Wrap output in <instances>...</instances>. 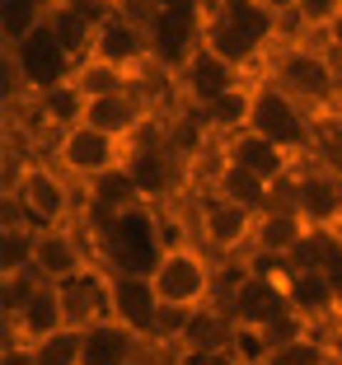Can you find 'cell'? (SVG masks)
I'll list each match as a JSON object with an SVG mask.
<instances>
[{
	"label": "cell",
	"mask_w": 342,
	"mask_h": 365,
	"mask_svg": "<svg viewBox=\"0 0 342 365\" xmlns=\"http://www.w3.org/2000/svg\"><path fill=\"white\" fill-rule=\"evenodd\" d=\"M291 98L310 108L314 118H328L333 103L342 98V61L319 43V38H305V33H286L268 56V71Z\"/></svg>",
	"instance_id": "1"
},
{
	"label": "cell",
	"mask_w": 342,
	"mask_h": 365,
	"mask_svg": "<svg viewBox=\"0 0 342 365\" xmlns=\"http://www.w3.org/2000/svg\"><path fill=\"white\" fill-rule=\"evenodd\" d=\"M150 286L164 309H211V304H221V262L197 239H169L155 272H150Z\"/></svg>",
	"instance_id": "2"
},
{
	"label": "cell",
	"mask_w": 342,
	"mask_h": 365,
	"mask_svg": "<svg viewBox=\"0 0 342 365\" xmlns=\"http://www.w3.org/2000/svg\"><path fill=\"white\" fill-rule=\"evenodd\" d=\"M248 131H258L263 140L281 145V150L296 155V160H310L314 140H319V118H314L300 98H291L272 76H258L253 80V118H248Z\"/></svg>",
	"instance_id": "3"
},
{
	"label": "cell",
	"mask_w": 342,
	"mask_h": 365,
	"mask_svg": "<svg viewBox=\"0 0 342 365\" xmlns=\"http://www.w3.org/2000/svg\"><path fill=\"white\" fill-rule=\"evenodd\" d=\"M14 197H19L24 215H29L33 230H52V225H80L85 220V206H80V187L56 169L47 155L24 164L19 182H14Z\"/></svg>",
	"instance_id": "4"
},
{
	"label": "cell",
	"mask_w": 342,
	"mask_h": 365,
	"mask_svg": "<svg viewBox=\"0 0 342 365\" xmlns=\"http://www.w3.org/2000/svg\"><path fill=\"white\" fill-rule=\"evenodd\" d=\"M122 169L131 173L136 192L146 197L150 206H160V211H164V202H169V197L183 192V178H188L183 155L169 145V131H160L155 122H150V127L127 145V164H122Z\"/></svg>",
	"instance_id": "5"
},
{
	"label": "cell",
	"mask_w": 342,
	"mask_h": 365,
	"mask_svg": "<svg viewBox=\"0 0 342 365\" xmlns=\"http://www.w3.org/2000/svg\"><path fill=\"white\" fill-rule=\"evenodd\" d=\"M47 160H52L75 187H85V182H94L99 173L127 164V140L108 136V131H94V127H85V122H75V127L56 131V136L47 140Z\"/></svg>",
	"instance_id": "6"
},
{
	"label": "cell",
	"mask_w": 342,
	"mask_h": 365,
	"mask_svg": "<svg viewBox=\"0 0 342 365\" xmlns=\"http://www.w3.org/2000/svg\"><path fill=\"white\" fill-rule=\"evenodd\" d=\"M253 230L258 215L244 211L235 202H221V197L206 192L193 211V239L211 253L216 262H235V258H253Z\"/></svg>",
	"instance_id": "7"
},
{
	"label": "cell",
	"mask_w": 342,
	"mask_h": 365,
	"mask_svg": "<svg viewBox=\"0 0 342 365\" xmlns=\"http://www.w3.org/2000/svg\"><path fill=\"white\" fill-rule=\"evenodd\" d=\"M206 19H211V0H206V5H188V10L150 14V19H146V33H150V66H155V71H169V80H173L183 66H188V56L202 47Z\"/></svg>",
	"instance_id": "8"
},
{
	"label": "cell",
	"mask_w": 342,
	"mask_h": 365,
	"mask_svg": "<svg viewBox=\"0 0 342 365\" xmlns=\"http://www.w3.org/2000/svg\"><path fill=\"white\" fill-rule=\"evenodd\" d=\"M277 202H291L310 230H323V235H338L342 230V178L328 169H319L314 160H305L296 169V178L277 187Z\"/></svg>",
	"instance_id": "9"
},
{
	"label": "cell",
	"mask_w": 342,
	"mask_h": 365,
	"mask_svg": "<svg viewBox=\"0 0 342 365\" xmlns=\"http://www.w3.org/2000/svg\"><path fill=\"white\" fill-rule=\"evenodd\" d=\"M5 61L19 71V85L29 89V94H43V89L66 85L71 71H75V61L66 56V47L56 43L52 33H47V24H38L29 38H19L14 47H5Z\"/></svg>",
	"instance_id": "10"
},
{
	"label": "cell",
	"mask_w": 342,
	"mask_h": 365,
	"mask_svg": "<svg viewBox=\"0 0 342 365\" xmlns=\"http://www.w3.org/2000/svg\"><path fill=\"white\" fill-rule=\"evenodd\" d=\"M248 80H253V76H244L239 66H230L225 56H216L211 47H197V52L188 56V66H183L169 85L183 94V103L193 108V113H202V108H211L216 98H225L230 89L248 85Z\"/></svg>",
	"instance_id": "11"
},
{
	"label": "cell",
	"mask_w": 342,
	"mask_h": 365,
	"mask_svg": "<svg viewBox=\"0 0 342 365\" xmlns=\"http://www.w3.org/2000/svg\"><path fill=\"white\" fill-rule=\"evenodd\" d=\"M108 309L122 328H131L136 337L155 342L160 337V295L150 286V277H127V272H108Z\"/></svg>",
	"instance_id": "12"
},
{
	"label": "cell",
	"mask_w": 342,
	"mask_h": 365,
	"mask_svg": "<svg viewBox=\"0 0 342 365\" xmlns=\"http://www.w3.org/2000/svg\"><path fill=\"white\" fill-rule=\"evenodd\" d=\"M89 56H104V61L122 66V71H146L150 66V33H146V19H131L122 10H108L99 19V33H94V52Z\"/></svg>",
	"instance_id": "13"
},
{
	"label": "cell",
	"mask_w": 342,
	"mask_h": 365,
	"mask_svg": "<svg viewBox=\"0 0 342 365\" xmlns=\"http://www.w3.org/2000/svg\"><path fill=\"white\" fill-rule=\"evenodd\" d=\"M216 150L225 155V160L244 164L248 173H258L263 182H272V187H281V182L296 178V169L305 160H296V155H286L281 145H272V140H263L258 131H239V136H225Z\"/></svg>",
	"instance_id": "14"
},
{
	"label": "cell",
	"mask_w": 342,
	"mask_h": 365,
	"mask_svg": "<svg viewBox=\"0 0 342 365\" xmlns=\"http://www.w3.org/2000/svg\"><path fill=\"white\" fill-rule=\"evenodd\" d=\"M206 192L221 197V202L244 206V211H253V215H263V211L277 206V187H272V182H263L258 173H248L244 164L225 160L216 145H211V182H206Z\"/></svg>",
	"instance_id": "15"
},
{
	"label": "cell",
	"mask_w": 342,
	"mask_h": 365,
	"mask_svg": "<svg viewBox=\"0 0 342 365\" xmlns=\"http://www.w3.org/2000/svg\"><path fill=\"white\" fill-rule=\"evenodd\" d=\"M305 235H310L305 215H300L291 202H277L272 211L258 215V230H253V262H277V267H286L291 253L305 244Z\"/></svg>",
	"instance_id": "16"
},
{
	"label": "cell",
	"mask_w": 342,
	"mask_h": 365,
	"mask_svg": "<svg viewBox=\"0 0 342 365\" xmlns=\"http://www.w3.org/2000/svg\"><path fill=\"white\" fill-rule=\"evenodd\" d=\"M66 328V300H61V286H38L33 290V300L29 309L19 314L14 323H5V342L10 346H33V342H43V337L61 333Z\"/></svg>",
	"instance_id": "17"
},
{
	"label": "cell",
	"mask_w": 342,
	"mask_h": 365,
	"mask_svg": "<svg viewBox=\"0 0 342 365\" xmlns=\"http://www.w3.org/2000/svg\"><path fill=\"white\" fill-rule=\"evenodd\" d=\"M80 202H85V220H94V225H104V220H113V215L122 211H136V206H150L146 197L136 192V182H131L127 169H108L99 173L94 182H85L80 187ZM80 220V225H85Z\"/></svg>",
	"instance_id": "18"
},
{
	"label": "cell",
	"mask_w": 342,
	"mask_h": 365,
	"mask_svg": "<svg viewBox=\"0 0 342 365\" xmlns=\"http://www.w3.org/2000/svg\"><path fill=\"white\" fill-rule=\"evenodd\" d=\"M146 351H150L146 337L122 328L118 319H104L94 328H85V361L80 365H141Z\"/></svg>",
	"instance_id": "19"
},
{
	"label": "cell",
	"mask_w": 342,
	"mask_h": 365,
	"mask_svg": "<svg viewBox=\"0 0 342 365\" xmlns=\"http://www.w3.org/2000/svg\"><path fill=\"white\" fill-rule=\"evenodd\" d=\"M286 300H291V309H296L300 319H310V323L342 314V295L319 277V272H291L286 267Z\"/></svg>",
	"instance_id": "20"
},
{
	"label": "cell",
	"mask_w": 342,
	"mask_h": 365,
	"mask_svg": "<svg viewBox=\"0 0 342 365\" xmlns=\"http://www.w3.org/2000/svg\"><path fill=\"white\" fill-rule=\"evenodd\" d=\"M71 85L85 98H104V94H127V89H136L141 76L136 71H122V66H113V61H104V56H85V61H75Z\"/></svg>",
	"instance_id": "21"
},
{
	"label": "cell",
	"mask_w": 342,
	"mask_h": 365,
	"mask_svg": "<svg viewBox=\"0 0 342 365\" xmlns=\"http://www.w3.org/2000/svg\"><path fill=\"white\" fill-rule=\"evenodd\" d=\"M33 113H38V122H43V131H66L75 127V122L85 118V94L66 80V85L56 89H43V94H33Z\"/></svg>",
	"instance_id": "22"
},
{
	"label": "cell",
	"mask_w": 342,
	"mask_h": 365,
	"mask_svg": "<svg viewBox=\"0 0 342 365\" xmlns=\"http://www.w3.org/2000/svg\"><path fill=\"white\" fill-rule=\"evenodd\" d=\"M263 365H333V342L319 333H300L291 342H277L268 346Z\"/></svg>",
	"instance_id": "23"
},
{
	"label": "cell",
	"mask_w": 342,
	"mask_h": 365,
	"mask_svg": "<svg viewBox=\"0 0 342 365\" xmlns=\"http://www.w3.org/2000/svg\"><path fill=\"white\" fill-rule=\"evenodd\" d=\"M29 356H33V365H80L85 361V328H71V323H66L61 333L33 342Z\"/></svg>",
	"instance_id": "24"
},
{
	"label": "cell",
	"mask_w": 342,
	"mask_h": 365,
	"mask_svg": "<svg viewBox=\"0 0 342 365\" xmlns=\"http://www.w3.org/2000/svg\"><path fill=\"white\" fill-rule=\"evenodd\" d=\"M33 267V225L0 230V277H24Z\"/></svg>",
	"instance_id": "25"
},
{
	"label": "cell",
	"mask_w": 342,
	"mask_h": 365,
	"mask_svg": "<svg viewBox=\"0 0 342 365\" xmlns=\"http://www.w3.org/2000/svg\"><path fill=\"white\" fill-rule=\"evenodd\" d=\"M43 286V281L33 277V272H24V277H0V314H5V323H14L24 309H29L33 290Z\"/></svg>",
	"instance_id": "26"
},
{
	"label": "cell",
	"mask_w": 342,
	"mask_h": 365,
	"mask_svg": "<svg viewBox=\"0 0 342 365\" xmlns=\"http://www.w3.org/2000/svg\"><path fill=\"white\" fill-rule=\"evenodd\" d=\"M338 10H342V0H300V10H296V29H291V33L319 38V33L328 29L333 19H338Z\"/></svg>",
	"instance_id": "27"
},
{
	"label": "cell",
	"mask_w": 342,
	"mask_h": 365,
	"mask_svg": "<svg viewBox=\"0 0 342 365\" xmlns=\"http://www.w3.org/2000/svg\"><path fill=\"white\" fill-rule=\"evenodd\" d=\"M178 365H244L235 346H221V351H206V356H183Z\"/></svg>",
	"instance_id": "28"
},
{
	"label": "cell",
	"mask_w": 342,
	"mask_h": 365,
	"mask_svg": "<svg viewBox=\"0 0 342 365\" xmlns=\"http://www.w3.org/2000/svg\"><path fill=\"white\" fill-rule=\"evenodd\" d=\"M319 43H323V47H328V52H333V56L342 61V10H338V19H333L328 29L319 33Z\"/></svg>",
	"instance_id": "29"
},
{
	"label": "cell",
	"mask_w": 342,
	"mask_h": 365,
	"mask_svg": "<svg viewBox=\"0 0 342 365\" xmlns=\"http://www.w3.org/2000/svg\"><path fill=\"white\" fill-rule=\"evenodd\" d=\"M146 5V19L150 14H164V10H188V5H206V0H141Z\"/></svg>",
	"instance_id": "30"
},
{
	"label": "cell",
	"mask_w": 342,
	"mask_h": 365,
	"mask_svg": "<svg viewBox=\"0 0 342 365\" xmlns=\"http://www.w3.org/2000/svg\"><path fill=\"white\" fill-rule=\"evenodd\" d=\"M258 5H263L268 14H277L281 24H286V19H296V10H300V0H258Z\"/></svg>",
	"instance_id": "31"
}]
</instances>
